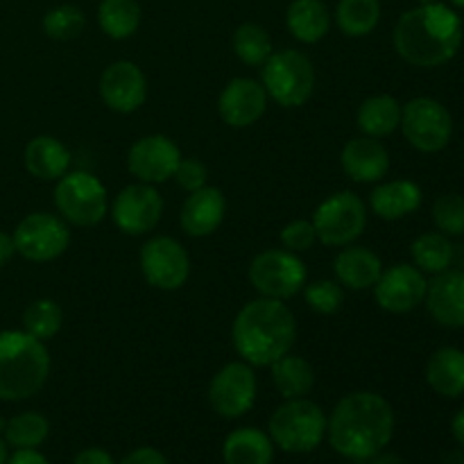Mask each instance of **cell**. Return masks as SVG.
<instances>
[{
  "instance_id": "9",
  "label": "cell",
  "mask_w": 464,
  "mask_h": 464,
  "mask_svg": "<svg viewBox=\"0 0 464 464\" xmlns=\"http://www.w3.org/2000/svg\"><path fill=\"white\" fill-rule=\"evenodd\" d=\"M249 284L254 285L261 297L267 299H285L302 293L306 285V266L299 258V254L288 252V249H266L256 254L249 263Z\"/></svg>"
},
{
  "instance_id": "49",
  "label": "cell",
  "mask_w": 464,
  "mask_h": 464,
  "mask_svg": "<svg viewBox=\"0 0 464 464\" xmlns=\"http://www.w3.org/2000/svg\"><path fill=\"white\" fill-rule=\"evenodd\" d=\"M451 3H453V5H456V7H458V9H464V0H451Z\"/></svg>"
},
{
  "instance_id": "19",
  "label": "cell",
  "mask_w": 464,
  "mask_h": 464,
  "mask_svg": "<svg viewBox=\"0 0 464 464\" xmlns=\"http://www.w3.org/2000/svg\"><path fill=\"white\" fill-rule=\"evenodd\" d=\"M426 308L444 329H464V270L433 275L426 288Z\"/></svg>"
},
{
  "instance_id": "50",
  "label": "cell",
  "mask_w": 464,
  "mask_h": 464,
  "mask_svg": "<svg viewBox=\"0 0 464 464\" xmlns=\"http://www.w3.org/2000/svg\"><path fill=\"white\" fill-rule=\"evenodd\" d=\"M352 464H370V460H358V462H352Z\"/></svg>"
},
{
  "instance_id": "15",
  "label": "cell",
  "mask_w": 464,
  "mask_h": 464,
  "mask_svg": "<svg viewBox=\"0 0 464 464\" xmlns=\"http://www.w3.org/2000/svg\"><path fill=\"white\" fill-rule=\"evenodd\" d=\"M181 161V150L163 134H150L136 140L127 152V170L143 184L159 186L172 179Z\"/></svg>"
},
{
  "instance_id": "23",
  "label": "cell",
  "mask_w": 464,
  "mask_h": 464,
  "mask_svg": "<svg viewBox=\"0 0 464 464\" xmlns=\"http://www.w3.org/2000/svg\"><path fill=\"white\" fill-rule=\"evenodd\" d=\"M424 202V193H421L420 184L411 179H392L383 181L376 186L370 195V207L381 220H401V218L411 216Z\"/></svg>"
},
{
  "instance_id": "11",
  "label": "cell",
  "mask_w": 464,
  "mask_h": 464,
  "mask_svg": "<svg viewBox=\"0 0 464 464\" xmlns=\"http://www.w3.org/2000/svg\"><path fill=\"white\" fill-rule=\"evenodd\" d=\"M16 254L32 263H48L62 256L71 245L68 222L53 213H30L14 229Z\"/></svg>"
},
{
  "instance_id": "13",
  "label": "cell",
  "mask_w": 464,
  "mask_h": 464,
  "mask_svg": "<svg viewBox=\"0 0 464 464\" xmlns=\"http://www.w3.org/2000/svg\"><path fill=\"white\" fill-rule=\"evenodd\" d=\"M258 383L254 367L245 361L227 362L208 385V403L225 420L247 415L256 403Z\"/></svg>"
},
{
  "instance_id": "43",
  "label": "cell",
  "mask_w": 464,
  "mask_h": 464,
  "mask_svg": "<svg viewBox=\"0 0 464 464\" xmlns=\"http://www.w3.org/2000/svg\"><path fill=\"white\" fill-rule=\"evenodd\" d=\"M7 464H50L48 458L44 453H39L36 449H16L14 456L7 458Z\"/></svg>"
},
{
  "instance_id": "42",
  "label": "cell",
  "mask_w": 464,
  "mask_h": 464,
  "mask_svg": "<svg viewBox=\"0 0 464 464\" xmlns=\"http://www.w3.org/2000/svg\"><path fill=\"white\" fill-rule=\"evenodd\" d=\"M72 464H116V462H113L111 453L104 451V449L89 447V449H82V451L77 453Z\"/></svg>"
},
{
  "instance_id": "44",
  "label": "cell",
  "mask_w": 464,
  "mask_h": 464,
  "mask_svg": "<svg viewBox=\"0 0 464 464\" xmlns=\"http://www.w3.org/2000/svg\"><path fill=\"white\" fill-rule=\"evenodd\" d=\"M14 254H16L14 236H9V234H5V231H0V267L7 266V263L14 258Z\"/></svg>"
},
{
  "instance_id": "3",
  "label": "cell",
  "mask_w": 464,
  "mask_h": 464,
  "mask_svg": "<svg viewBox=\"0 0 464 464\" xmlns=\"http://www.w3.org/2000/svg\"><path fill=\"white\" fill-rule=\"evenodd\" d=\"M297 340V320L279 299L258 297L245 304L231 326L236 353L252 367H270L290 353Z\"/></svg>"
},
{
  "instance_id": "16",
  "label": "cell",
  "mask_w": 464,
  "mask_h": 464,
  "mask_svg": "<svg viewBox=\"0 0 464 464\" xmlns=\"http://www.w3.org/2000/svg\"><path fill=\"white\" fill-rule=\"evenodd\" d=\"M426 288H429V281L424 272L417 270L411 263H399L381 272L374 285V297L383 311L403 315L424 304Z\"/></svg>"
},
{
  "instance_id": "26",
  "label": "cell",
  "mask_w": 464,
  "mask_h": 464,
  "mask_svg": "<svg viewBox=\"0 0 464 464\" xmlns=\"http://www.w3.org/2000/svg\"><path fill=\"white\" fill-rule=\"evenodd\" d=\"M426 381L440 397L458 399L464 394V352L458 347H442L429 358Z\"/></svg>"
},
{
  "instance_id": "1",
  "label": "cell",
  "mask_w": 464,
  "mask_h": 464,
  "mask_svg": "<svg viewBox=\"0 0 464 464\" xmlns=\"http://www.w3.org/2000/svg\"><path fill=\"white\" fill-rule=\"evenodd\" d=\"M394 435V411L376 392H352L335 403L326 420V438L349 462L370 460L388 449Z\"/></svg>"
},
{
  "instance_id": "5",
  "label": "cell",
  "mask_w": 464,
  "mask_h": 464,
  "mask_svg": "<svg viewBox=\"0 0 464 464\" xmlns=\"http://www.w3.org/2000/svg\"><path fill=\"white\" fill-rule=\"evenodd\" d=\"M267 435L281 451L311 453L326 438V415L311 399H285L272 412Z\"/></svg>"
},
{
  "instance_id": "20",
  "label": "cell",
  "mask_w": 464,
  "mask_h": 464,
  "mask_svg": "<svg viewBox=\"0 0 464 464\" xmlns=\"http://www.w3.org/2000/svg\"><path fill=\"white\" fill-rule=\"evenodd\" d=\"M340 163L344 175L356 184H379L390 172V152L379 139L362 134L344 143Z\"/></svg>"
},
{
  "instance_id": "6",
  "label": "cell",
  "mask_w": 464,
  "mask_h": 464,
  "mask_svg": "<svg viewBox=\"0 0 464 464\" xmlns=\"http://www.w3.org/2000/svg\"><path fill=\"white\" fill-rule=\"evenodd\" d=\"M261 84L267 98L281 107H302L315 91V68L299 50H279L261 66Z\"/></svg>"
},
{
  "instance_id": "47",
  "label": "cell",
  "mask_w": 464,
  "mask_h": 464,
  "mask_svg": "<svg viewBox=\"0 0 464 464\" xmlns=\"http://www.w3.org/2000/svg\"><path fill=\"white\" fill-rule=\"evenodd\" d=\"M7 442L0 438V464H7Z\"/></svg>"
},
{
  "instance_id": "33",
  "label": "cell",
  "mask_w": 464,
  "mask_h": 464,
  "mask_svg": "<svg viewBox=\"0 0 464 464\" xmlns=\"http://www.w3.org/2000/svg\"><path fill=\"white\" fill-rule=\"evenodd\" d=\"M231 48L245 66H263L275 50L267 30L258 23H243L231 36Z\"/></svg>"
},
{
  "instance_id": "12",
  "label": "cell",
  "mask_w": 464,
  "mask_h": 464,
  "mask_svg": "<svg viewBox=\"0 0 464 464\" xmlns=\"http://www.w3.org/2000/svg\"><path fill=\"white\" fill-rule=\"evenodd\" d=\"M140 272L152 288L179 290L190 276V256L179 240L154 236L140 247Z\"/></svg>"
},
{
  "instance_id": "39",
  "label": "cell",
  "mask_w": 464,
  "mask_h": 464,
  "mask_svg": "<svg viewBox=\"0 0 464 464\" xmlns=\"http://www.w3.org/2000/svg\"><path fill=\"white\" fill-rule=\"evenodd\" d=\"M281 245L284 249L293 254H304L308 249H313V245L317 243L315 227H313L311 220H293L281 229L279 234Z\"/></svg>"
},
{
  "instance_id": "17",
  "label": "cell",
  "mask_w": 464,
  "mask_h": 464,
  "mask_svg": "<svg viewBox=\"0 0 464 464\" xmlns=\"http://www.w3.org/2000/svg\"><path fill=\"white\" fill-rule=\"evenodd\" d=\"M98 89L102 102L116 113L136 111V109L143 107L145 98H148L145 72L127 59H118L104 68Z\"/></svg>"
},
{
  "instance_id": "31",
  "label": "cell",
  "mask_w": 464,
  "mask_h": 464,
  "mask_svg": "<svg viewBox=\"0 0 464 464\" xmlns=\"http://www.w3.org/2000/svg\"><path fill=\"white\" fill-rule=\"evenodd\" d=\"M140 18H143V12L136 0H102L98 7L100 30L116 41L134 36Z\"/></svg>"
},
{
  "instance_id": "4",
  "label": "cell",
  "mask_w": 464,
  "mask_h": 464,
  "mask_svg": "<svg viewBox=\"0 0 464 464\" xmlns=\"http://www.w3.org/2000/svg\"><path fill=\"white\" fill-rule=\"evenodd\" d=\"M50 376L45 343L25 331L0 334V401H25L44 390Z\"/></svg>"
},
{
  "instance_id": "38",
  "label": "cell",
  "mask_w": 464,
  "mask_h": 464,
  "mask_svg": "<svg viewBox=\"0 0 464 464\" xmlns=\"http://www.w3.org/2000/svg\"><path fill=\"white\" fill-rule=\"evenodd\" d=\"M304 299H306L311 311L320 313V315H334L343 308L344 290L338 281L320 279L304 285Z\"/></svg>"
},
{
  "instance_id": "45",
  "label": "cell",
  "mask_w": 464,
  "mask_h": 464,
  "mask_svg": "<svg viewBox=\"0 0 464 464\" xmlns=\"http://www.w3.org/2000/svg\"><path fill=\"white\" fill-rule=\"evenodd\" d=\"M451 433H453V438L458 440V444H462L464 447V408H460V411L456 412V417H453Z\"/></svg>"
},
{
  "instance_id": "25",
  "label": "cell",
  "mask_w": 464,
  "mask_h": 464,
  "mask_svg": "<svg viewBox=\"0 0 464 464\" xmlns=\"http://www.w3.org/2000/svg\"><path fill=\"white\" fill-rule=\"evenodd\" d=\"M225 464H272L275 460V442L261 429L243 426L231 430L222 444Z\"/></svg>"
},
{
  "instance_id": "10",
  "label": "cell",
  "mask_w": 464,
  "mask_h": 464,
  "mask_svg": "<svg viewBox=\"0 0 464 464\" xmlns=\"http://www.w3.org/2000/svg\"><path fill=\"white\" fill-rule=\"evenodd\" d=\"M399 127L417 152L435 154L451 143L453 116L440 100L421 95L403 104Z\"/></svg>"
},
{
  "instance_id": "35",
  "label": "cell",
  "mask_w": 464,
  "mask_h": 464,
  "mask_svg": "<svg viewBox=\"0 0 464 464\" xmlns=\"http://www.w3.org/2000/svg\"><path fill=\"white\" fill-rule=\"evenodd\" d=\"M63 311L54 299H34L23 311V331L45 343L62 331Z\"/></svg>"
},
{
  "instance_id": "40",
  "label": "cell",
  "mask_w": 464,
  "mask_h": 464,
  "mask_svg": "<svg viewBox=\"0 0 464 464\" xmlns=\"http://www.w3.org/2000/svg\"><path fill=\"white\" fill-rule=\"evenodd\" d=\"M172 179L177 181V186H179L181 190H186V193H195V190H199L207 186L208 168L195 157H188V159L181 157V161H179V166H177Z\"/></svg>"
},
{
  "instance_id": "14",
  "label": "cell",
  "mask_w": 464,
  "mask_h": 464,
  "mask_svg": "<svg viewBox=\"0 0 464 464\" xmlns=\"http://www.w3.org/2000/svg\"><path fill=\"white\" fill-rule=\"evenodd\" d=\"M113 225L127 236H143L157 229L163 218V198L157 186L136 184L125 186L111 202Z\"/></svg>"
},
{
  "instance_id": "36",
  "label": "cell",
  "mask_w": 464,
  "mask_h": 464,
  "mask_svg": "<svg viewBox=\"0 0 464 464\" xmlns=\"http://www.w3.org/2000/svg\"><path fill=\"white\" fill-rule=\"evenodd\" d=\"M44 32L54 41H72L84 32L86 16L77 5H59L44 16Z\"/></svg>"
},
{
  "instance_id": "37",
  "label": "cell",
  "mask_w": 464,
  "mask_h": 464,
  "mask_svg": "<svg viewBox=\"0 0 464 464\" xmlns=\"http://www.w3.org/2000/svg\"><path fill=\"white\" fill-rule=\"evenodd\" d=\"M433 222L440 234L449 238L464 236V198L458 193H444L433 204Z\"/></svg>"
},
{
  "instance_id": "32",
  "label": "cell",
  "mask_w": 464,
  "mask_h": 464,
  "mask_svg": "<svg viewBox=\"0 0 464 464\" xmlns=\"http://www.w3.org/2000/svg\"><path fill=\"white\" fill-rule=\"evenodd\" d=\"M381 21L379 0H340L335 7V23L340 32L353 39L372 34Z\"/></svg>"
},
{
  "instance_id": "46",
  "label": "cell",
  "mask_w": 464,
  "mask_h": 464,
  "mask_svg": "<svg viewBox=\"0 0 464 464\" xmlns=\"http://www.w3.org/2000/svg\"><path fill=\"white\" fill-rule=\"evenodd\" d=\"M370 464H406L399 456L394 453H379V456L370 458Z\"/></svg>"
},
{
  "instance_id": "41",
  "label": "cell",
  "mask_w": 464,
  "mask_h": 464,
  "mask_svg": "<svg viewBox=\"0 0 464 464\" xmlns=\"http://www.w3.org/2000/svg\"><path fill=\"white\" fill-rule=\"evenodd\" d=\"M121 464H168V460L159 449L140 447V449H134L131 453H127Z\"/></svg>"
},
{
  "instance_id": "30",
  "label": "cell",
  "mask_w": 464,
  "mask_h": 464,
  "mask_svg": "<svg viewBox=\"0 0 464 464\" xmlns=\"http://www.w3.org/2000/svg\"><path fill=\"white\" fill-rule=\"evenodd\" d=\"M411 256L417 270H421L424 275H440L453 266L456 247L449 236L440 234V231H429L412 240Z\"/></svg>"
},
{
  "instance_id": "29",
  "label": "cell",
  "mask_w": 464,
  "mask_h": 464,
  "mask_svg": "<svg viewBox=\"0 0 464 464\" xmlns=\"http://www.w3.org/2000/svg\"><path fill=\"white\" fill-rule=\"evenodd\" d=\"M270 370L276 392L284 399L306 397L313 390V385H315V372H313V365L302 356L285 353L279 361L272 362Z\"/></svg>"
},
{
  "instance_id": "8",
  "label": "cell",
  "mask_w": 464,
  "mask_h": 464,
  "mask_svg": "<svg viewBox=\"0 0 464 464\" xmlns=\"http://www.w3.org/2000/svg\"><path fill=\"white\" fill-rule=\"evenodd\" d=\"M317 240L326 247H347L362 236L367 227V207L352 190L329 195L313 213Z\"/></svg>"
},
{
  "instance_id": "21",
  "label": "cell",
  "mask_w": 464,
  "mask_h": 464,
  "mask_svg": "<svg viewBox=\"0 0 464 464\" xmlns=\"http://www.w3.org/2000/svg\"><path fill=\"white\" fill-rule=\"evenodd\" d=\"M227 213V198L216 186H204V188L188 193L184 207H181L179 222L181 229L193 238H207L213 231L220 229Z\"/></svg>"
},
{
  "instance_id": "2",
  "label": "cell",
  "mask_w": 464,
  "mask_h": 464,
  "mask_svg": "<svg viewBox=\"0 0 464 464\" xmlns=\"http://www.w3.org/2000/svg\"><path fill=\"white\" fill-rule=\"evenodd\" d=\"M464 27L456 9L444 3L417 5L394 25V50L417 68H438L451 62L462 48Z\"/></svg>"
},
{
  "instance_id": "24",
  "label": "cell",
  "mask_w": 464,
  "mask_h": 464,
  "mask_svg": "<svg viewBox=\"0 0 464 464\" xmlns=\"http://www.w3.org/2000/svg\"><path fill=\"white\" fill-rule=\"evenodd\" d=\"M25 170L39 181L62 179L71 166V152L54 136H34L23 150Z\"/></svg>"
},
{
  "instance_id": "22",
  "label": "cell",
  "mask_w": 464,
  "mask_h": 464,
  "mask_svg": "<svg viewBox=\"0 0 464 464\" xmlns=\"http://www.w3.org/2000/svg\"><path fill=\"white\" fill-rule=\"evenodd\" d=\"M383 272V263L372 249L361 245H347L334 261V275L343 288L370 290L374 288Z\"/></svg>"
},
{
  "instance_id": "34",
  "label": "cell",
  "mask_w": 464,
  "mask_h": 464,
  "mask_svg": "<svg viewBox=\"0 0 464 464\" xmlns=\"http://www.w3.org/2000/svg\"><path fill=\"white\" fill-rule=\"evenodd\" d=\"M5 442L14 449H39L50 435V421L41 412L25 411L5 424Z\"/></svg>"
},
{
  "instance_id": "18",
  "label": "cell",
  "mask_w": 464,
  "mask_h": 464,
  "mask_svg": "<svg viewBox=\"0 0 464 464\" xmlns=\"http://www.w3.org/2000/svg\"><path fill=\"white\" fill-rule=\"evenodd\" d=\"M267 109V93L261 82L252 77H234L227 82L218 100V113L222 122L236 130L252 127L263 118Z\"/></svg>"
},
{
  "instance_id": "51",
  "label": "cell",
  "mask_w": 464,
  "mask_h": 464,
  "mask_svg": "<svg viewBox=\"0 0 464 464\" xmlns=\"http://www.w3.org/2000/svg\"><path fill=\"white\" fill-rule=\"evenodd\" d=\"M462 464H464V462H462Z\"/></svg>"
},
{
  "instance_id": "7",
  "label": "cell",
  "mask_w": 464,
  "mask_h": 464,
  "mask_svg": "<svg viewBox=\"0 0 464 464\" xmlns=\"http://www.w3.org/2000/svg\"><path fill=\"white\" fill-rule=\"evenodd\" d=\"M54 207L68 225L95 227L109 211L107 188L91 172H66L54 186Z\"/></svg>"
},
{
  "instance_id": "28",
  "label": "cell",
  "mask_w": 464,
  "mask_h": 464,
  "mask_svg": "<svg viewBox=\"0 0 464 464\" xmlns=\"http://www.w3.org/2000/svg\"><path fill=\"white\" fill-rule=\"evenodd\" d=\"M356 122L365 136L385 139L401 125V102L385 93L372 95V98L362 100V104L358 107Z\"/></svg>"
},
{
  "instance_id": "48",
  "label": "cell",
  "mask_w": 464,
  "mask_h": 464,
  "mask_svg": "<svg viewBox=\"0 0 464 464\" xmlns=\"http://www.w3.org/2000/svg\"><path fill=\"white\" fill-rule=\"evenodd\" d=\"M420 5H433V3H442V0H417Z\"/></svg>"
},
{
  "instance_id": "27",
  "label": "cell",
  "mask_w": 464,
  "mask_h": 464,
  "mask_svg": "<svg viewBox=\"0 0 464 464\" xmlns=\"http://www.w3.org/2000/svg\"><path fill=\"white\" fill-rule=\"evenodd\" d=\"M290 34L302 44H317L331 30V14L322 0H293L285 12Z\"/></svg>"
}]
</instances>
